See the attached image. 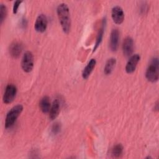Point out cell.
Masks as SVG:
<instances>
[{
    "label": "cell",
    "mask_w": 159,
    "mask_h": 159,
    "mask_svg": "<svg viewBox=\"0 0 159 159\" xmlns=\"http://www.w3.org/2000/svg\"><path fill=\"white\" fill-rule=\"evenodd\" d=\"M57 12L63 32L68 34L71 29V18L68 6L65 3L60 4L57 7Z\"/></svg>",
    "instance_id": "cell-1"
},
{
    "label": "cell",
    "mask_w": 159,
    "mask_h": 159,
    "mask_svg": "<svg viewBox=\"0 0 159 159\" xmlns=\"http://www.w3.org/2000/svg\"><path fill=\"white\" fill-rule=\"evenodd\" d=\"M145 77L148 81L152 83L158 81L159 78V61L157 57H154L151 60L146 70Z\"/></svg>",
    "instance_id": "cell-2"
},
{
    "label": "cell",
    "mask_w": 159,
    "mask_h": 159,
    "mask_svg": "<svg viewBox=\"0 0 159 159\" xmlns=\"http://www.w3.org/2000/svg\"><path fill=\"white\" fill-rule=\"evenodd\" d=\"M23 111V106L21 104H17L12 107L7 113L5 119V128L11 127L16 122L17 119Z\"/></svg>",
    "instance_id": "cell-3"
},
{
    "label": "cell",
    "mask_w": 159,
    "mask_h": 159,
    "mask_svg": "<svg viewBox=\"0 0 159 159\" xmlns=\"http://www.w3.org/2000/svg\"><path fill=\"white\" fill-rule=\"evenodd\" d=\"M34 55L30 51H27L24 54L22 61L21 66L24 71L26 73L30 72L34 68Z\"/></svg>",
    "instance_id": "cell-4"
},
{
    "label": "cell",
    "mask_w": 159,
    "mask_h": 159,
    "mask_svg": "<svg viewBox=\"0 0 159 159\" xmlns=\"http://www.w3.org/2000/svg\"><path fill=\"white\" fill-rule=\"evenodd\" d=\"M17 88L13 84H9L6 86L5 91L3 95L2 100L5 104L11 103L16 95Z\"/></svg>",
    "instance_id": "cell-5"
},
{
    "label": "cell",
    "mask_w": 159,
    "mask_h": 159,
    "mask_svg": "<svg viewBox=\"0 0 159 159\" xmlns=\"http://www.w3.org/2000/svg\"><path fill=\"white\" fill-rule=\"evenodd\" d=\"M47 19L45 15L43 14H39L36 19L34 28L37 32L42 33L45 31L47 27Z\"/></svg>",
    "instance_id": "cell-6"
},
{
    "label": "cell",
    "mask_w": 159,
    "mask_h": 159,
    "mask_svg": "<svg viewBox=\"0 0 159 159\" xmlns=\"http://www.w3.org/2000/svg\"><path fill=\"white\" fill-rule=\"evenodd\" d=\"M111 16L113 21L116 24H122L124 19V13L123 9L119 6L113 7L111 11Z\"/></svg>",
    "instance_id": "cell-7"
},
{
    "label": "cell",
    "mask_w": 159,
    "mask_h": 159,
    "mask_svg": "<svg viewBox=\"0 0 159 159\" xmlns=\"http://www.w3.org/2000/svg\"><path fill=\"white\" fill-rule=\"evenodd\" d=\"M134 50V41L132 37L128 36L125 37L122 43V51L124 55L130 57Z\"/></svg>",
    "instance_id": "cell-8"
},
{
    "label": "cell",
    "mask_w": 159,
    "mask_h": 159,
    "mask_svg": "<svg viewBox=\"0 0 159 159\" xmlns=\"http://www.w3.org/2000/svg\"><path fill=\"white\" fill-rule=\"evenodd\" d=\"M119 32L117 29H113L111 32L109 39V48L111 51L116 52L117 50L119 45Z\"/></svg>",
    "instance_id": "cell-9"
},
{
    "label": "cell",
    "mask_w": 159,
    "mask_h": 159,
    "mask_svg": "<svg viewBox=\"0 0 159 159\" xmlns=\"http://www.w3.org/2000/svg\"><path fill=\"white\" fill-rule=\"evenodd\" d=\"M139 60H140V55L139 54H134L132 55L126 64V66H125L126 72L127 73H132L135 70Z\"/></svg>",
    "instance_id": "cell-10"
},
{
    "label": "cell",
    "mask_w": 159,
    "mask_h": 159,
    "mask_svg": "<svg viewBox=\"0 0 159 159\" xmlns=\"http://www.w3.org/2000/svg\"><path fill=\"white\" fill-rule=\"evenodd\" d=\"M22 45L19 42H12L9 47V53L14 58H17L21 53Z\"/></svg>",
    "instance_id": "cell-11"
},
{
    "label": "cell",
    "mask_w": 159,
    "mask_h": 159,
    "mask_svg": "<svg viewBox=\"0 0 159 159\" xmlns=\"http://www.w3.org/2000/svg\"><path fill=\"white\" fill-rule=\"evenodd\" d=\"M96 64V61L95 59L92 58L91 60L88 62L87 65L84 68L83 72H82V76L84 80H86L89 78L91 73L93 71L94 68H95Z\"/></svg>",
    "instance_id": "cell-12"
},
{
    "label": "cell",
    "mask_w": 159,
    "mask_h": 159,
    "mask_svg": "<svg viewBox=\"0 0 159 159\" xmlns=\"http://www.w3.org/2000/svg\"><path fill=\"white\" fill-rule=\"evenodd\" d=\"M60 112V102L57 99L53 101L49 111V118L50 120H54L57 117Z\"/></svg>",
    "instance_id": "cell-13"
},
{
    "label": "cell",
    "mask_w": 159,
    "mask_h": 159,
    "mask_svg": "<svg viewBox=\"0 0 159 159\" xmlns=\"http://www.w3.org/2000/svg\"><path fill=\"white\" fill-rule=\"evenodd\" d=\"M39 107L42 112H43V113L49 112V111H50V109L51 107V104H50V98H48V96H43L40 99V101L39 103Z\"/></svg>",
    "instance_id": "cell-14"
},
{
    "label": "cell",
    "mask_w": 159,
    "mask_h": 159,
    "mask_svg": "<svg viewBox=\"0 0 159 159\" xmlns=\"http://www.w3.org/2000/svg\"><path fill=\"white\" fill-rule=\"evenodd\" d=\"M105 23H106V20L103 19L102 22L101 27L99 29V30L98 31V35H97L96 40V43H95V45H94V48H93V52L94 51H96V50L98 48V47H99V45H100V43L102 42V37H103V34H104V31Z\"/></svg>",
    "instance_id": "cell-15"
},
{
    "label": "cell",
    "mask_w": 159,
    "mask_h": 159,
    "mask_svg": "<svg viewBox=\"0 0 159 159\" xmlns=\"http://www.w3.org/2000/svg\"><path fill=\"white\" fill-rule=\"evenodd\" d=\"M116 63V58H111L108 59L106 63V65H105V66L104 68V74L106 75H110L112 73V71L115 66Z\"/></svg>",
    "instance_id": "cell-16"
},
{
    "label": "cell",
    "mask_w": 159,
    "mask_h": 159,
    "mask_svg": "<svg viewBox=\"0 0 159 159\" xmlns=\"http://www.w3.org/2000/svg\"><path fill=\"white\" fill-rule=\"evenodd\" d=\"M123 152V147L120 143L116 144L112 149V155L115 158H119L120 157Z\"/></svg>",
    "instance_id": "cell-17"
},
{
    "label": "cell",
    "mask_w": 159,
    "mask_h": 159,
    "mask_svg": "<svg viewBox=\"0 0 159 159\" xmlns=\"http://www.w3.org/2000/svg\"><path fill=\"white\" fill-rule=\"evenodd\" d=\"M7 15V7L6 6L1 3L0 4V23L2 24L4 20H5Z\"/></svg>",
    "instance_id": "cell-18"
},
{
    "label": "cell",
    "mask_w": 159,
    "mask_h": 159,
    "mask_svg": "<svg viewBox=\"0 0 159 159\" xmlns=\"http://www.w3.org/2000/svg\"><path fill=\"white\" fill-rule=\"evenodd\" d=\"M60 130V125L58 122H56L55 123L52 127V132H53V134H58Z\"/></svg>",
    "instance_id": "cell-19"
},
{
    "label": "cell",
    "mask_w": 159,
    "mask_h": 159,
    "mask_svg": "<svg viewBox=\"0 0 159 159\" xmlns=\"http://www.w3.org/2000/svg\"><path fill=\"white\" fill-rule=\"evenodd\" d=\"M22 1H16L14 3V5H13V9H12V11H13V13L14 14H16L17 12V10H18V8L20 6V4L22 3Z\"/></svg>",
    "instance_id": "cell-20"
}]
</instances>
